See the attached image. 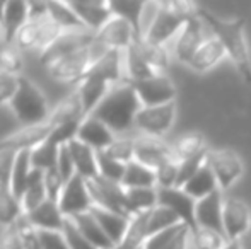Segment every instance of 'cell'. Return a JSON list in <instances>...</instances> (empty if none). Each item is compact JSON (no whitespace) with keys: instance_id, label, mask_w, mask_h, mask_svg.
<instances>
[{"instance_id":"cell-1","label":"cell","mask_w":251,"mask_h":249,"mask_svg":"<svg viewBox=\"0 0 251 249\" xmlns=\"http://www.w3.org/2000/svg\"><path fill=\"white\" fill-rule=\"evenodd\" d=\"M195 14L207 24L212 36L221 41L227 58L236 67L245 84L251 86V53L246 40V21L243 17L236 19H221L214 12L197 5Z\"/></svg>"},{"instance_id":"cell-2","label":"cell","mask_w":251,"mask_h":249,"mask_svg":"<svg viewBox=\"0 0 251 249\" xmlns=\"http://www.w3.org/2000/svg\"><path fill=\"white\" fill-rule=\"evenodd\" d=\"M140 110L142 103L132 82H120L109 89L91 114L108 125L116 135H126L135 130V118Z\"/></svg>"},{"instance_id":"cell-3","label":"cell","mask_w":251,"mask_h":249,"mask_svg":"<svg viewBox=\"0 0 251 249\" xmlns=\"http://www.w3.org/2000/svg\"><path fill=\"white\" fill-rule=\"evenodd\" d=\"M106 51L109 50L106 46H102L100 41H96V38H94V41L89 46L80 48V50L74 51V53L65 55V57L58 58V60L50 63L45 68H47L48 75L51 79H55L56 82L75 84L77 86Z\"/></svg>"},{"instance_id":"cell-4","label":"cell","mask_w":251,"mask_h":249,"mask_svg":"<svg viewBox=\"0 0 251 249\" xmlns=\"http://www.w3.org/2000/svg\"><path fill=\"white\" fill-rule=\"evenodd\" d=\"M9 108L16 116V120L21 121L23 125L47 121L51 113V108L43 91L29 77L24 75H21L19 89H17L14 99L10 101Z\"/></svg>"},{"instance_id":"cell-5","label":"cell","mask_w":251,"mask_h":249,"mask_svg":"<svg viewBox=\"0 0 251 249\" xmlns=\"http://www.w3.org/2000/svg\"><path fill=\"white\" fill-rule=\"evenodd\" d=\"M207 164L210 166L219 189L222 193L232 188L245 173V164L239 154L232 149H208Z\"/></svg>"},{"instance_id":"cell-6","label":"cell","mask_w":251,"mask_h":249,"mask_svg":"<svg viewBox=\"0 0 251 249\" xmlns=\"http://www.w3.org/2000/svg\"><path fill=\"white\" fill-rule=\"evenodd\" d=\"M176 101L159 106H142L135 118L137 133L164 138L171 132L176 120Z\"/></svg>"},{"instance_id":"cell-7","label":"cell","mask_w":251,"mask_h":249,"mask_svg":"<svg viewBox=\"0 0 251 249\" xmlns=\"http://www.w3.org/2000/svg\"><path fill=\"white\" fill-rule=\"evenodd\" d=\"M208 36H212L210 29L197 14L188 17L183 29L179 31L176 40L173 41V55H175V58L179 63L186 65L190 58L193 57V53L199 50V46Z\"/></svg>"},{"instance_id":"cell-8","label":"cell","mask_w":251,"mask_h":249,"mask_svg":"<svg viewBox=\"0 0 251 249\" xmlns=\"http://www.w3.org/2000/svg\"><path fill=\"white\" fill-rule=\"evenodd\" d=\"M86 181L94 206H101V208L111 210V212L130 217L128 210H126L125 188L122 186V183H115V181L104 180L101 176Z\"/></svg>"},{"instance_id":"cell-9","label":"cell","mask_w":251,"mask_h":249,"mask_svg":"<svg viewBox=\"0 0 251 249\" xmlns=\"http://www.w3.org/2000/svg\"><path fill=\"white\" fill-rule=\"evenodd\" d=\"M186 21H188V17L178 16V14H173L169 10L159 9L157 7L149 26L144 31L142 40L154 45H166L168 46L171 41L176 40V36L183 29Z\"/></svg>"},{"instance_id":"cell-10","label":"cell","mask_w":251,"mask_h":249,"mask_svg":"<svg viewBox=\"0 0 251 249\" xmlns=\"http://www.w3.org/2000/svg\"><path fill=\"white\" fill-rule=\"evenodd\" d=\"M157 205L173 210L179 217V220L188 226L192 234L199 230L195 217L197 200L192 198L183 188H157Z\"/></svg>"},{"instance_id":"cell-11","label":"cell","mask_w":251,"mask_h":249,"mask_svg":"<svg viewBox=\"0 0 251 249\" xmlns=\"http://www.w3.org/2000/svg\"><path fill=\"white\" fill-rule=\"evenodd\" d=\"M142 106H159V104L176 101V87L166 73H155L154 77L132 82Z\"/></svg>"},{"instance_id":"cell-12","label":"cell","mask_w":251,"mask_h":249,"mask_svg":"<svg viewBox=\"0 0 251 249\" xmlns=\"http://www.w3.org/2000/svg\"><path fill=\"white\" fill-rule=\"evenodd\" d=\"M58 206L65 217L80 215V213L89 212L94 206L89 188H87V181L80 174L75 173L65 183L58 200Z\"/></svg>"},{"instance_id":"cell-13","label":"cell","mask_w":251,"mask_h":249,"mask_svg":"<svg viewBox=\"0 0 251 249\" xmlns=\"http://www.w3.org/2000/svg\"><path fill=\"white\" fill-rule=\"evenodd\" d=\"M53 123L50 120L41 121V123H33V125H23L19 130L9 133L7 136L0 138V149H12L17 152L23 150H33L38 145L50 138L53 133Z\"/></svg>"},{"instance_id":"cell-14","label":"cell","mask_w":251,"mask_h":249,"mask_svg":"<svg viewBox=\"0 0 251 249\" xmlns=\"http://www.w3.org/2000/svg\"><path fill=\"white\" fill-rule=\"evenodd\" d=\"M222 224L227 241H239L251 229V210L248 203L236 196H226L222 205Z\"/></svg>"},{"instance_id":"cell-15","label":"cell","mask_w":251,"mask_h":249,"mask_svg":"<svg viewBox=\"0 0 251 249\" xmlns=\"http://www.w3.org/2000/svg\"><path fill=\"white\" fill-rule=\"evenodd\" d=\"M96 41H100L102 46L108 50H120L125 51L135 43L137 33L133 26L126 19L118 16H111L104 24L96 31Z\"/></svg>"},{"instance_id":"cell-16","label":"cell","mask_w":251,"mask_h":249,"mask_svg":"<svg viewBox=\"0 0 251 249\" xmlns=\"http://www.w3.org/2000/svg\"><path fill=\"white\" fill-rule=\"evenodd\" d=\"M94 31L91 29H70L65 31L55 43H51L45 51L40 53V62L43 67H48L50 63L56 62L58 58L65 57L69 53L80 50V48L89 46L94 41Z\"/></svg>"},{"instance_id":"cell-17","label":"cell","mask_w":251,"mask_h":249,"mask_svg":"<svg viewBox=\"0 0 251 249\" xmlns=\"http://www.w3.org/2000/svg\"><path fill=\"white\" fill-rule=\"evenodd\" d=\"M173 157L171 143L166 142L162 136L152 135H135V160L146 164V166L157 169L162 162Z\"/></svg>"},{"instance_id":"cell-18","label":"cell","mask_w":251,"mask_h":249,"mask_svg":"<svg viewBox=\"0 0 251 249\" xmlns=\"http://www.w3.org/2000/svg\"><path fill=\"white\" fill-rule=\"evenodd\" d=\"M222 205H224L222 191H215L197 202L195 217H197V224H199V229L200 227L201 229H212V230H217V232L224 234Z\"/></svg>"},{"instance_id":"cell-19","label":"cell","mask_w":251,"mask_h":249,"mask_svg":"<svg viewBox=\"0 0 251 249\" xmlns=\"http://www.w3.org/2000/svg\"><path fill=\"white\" fill-rule=\"evenodd\" d=\"M63 2L77 14V17L86 24V27H89L94 33L113 16L106 0H63Z\"/></svg>"},{"instance_id":"cell-20","label":"cell","mask_w":251,"mask_h":249,"mask_svg":"<svg viewBox=\"0 0 251 249\" xmlns=\"http://www.w3.org/2000/svg\"><path fill=\"white\" fill-rule=\"evenodd\" d=\"M226 57L227 55H226L221 41L215 36H208L199 46V50L193 53V57L188 60L186 67L197 73H207L214 67H217Z\"/></svg>"},{"instance_id":"cell-21","label":"cell","mask_w":251,"mask_h":249,"mask_svg":"<svg viewBox=\"0 0 251 249\" xmlns=\"http://www.w3.org/2000/svg\"><path fill=\"white\" fill-rule=\"evenodd\" d=\"M111 87L113 86L108 80H104L102 77L96 75V73H91V72H87V75L77 84L75 91L79 92L80 101H82L86 116H89V114L96 110L98 104L104 99V96L109 92Z\"/></svg>"},{"instance_id":"cell-22","label":"cell","mask_w":251,"mask_h":249,"mask_svg":"<svg viewBox=\"0 0 251 249\" xmlns=\"http://www.w3.org/2000/svg\"><path fill=\"white\" fill-rule=\"evenodd\" d=\"M115 136L116 133L93 114L84 118L79 126V133H77V138L93 147L94 150H104L115 140Z\"/></svg>"},{"instance_id":"cell-23","label":"cell","mask_w":251,"mask_h":249,"mask_svg":"<svg viewBox=\"0 0 251 249\" xmlns=\"http://www.w3.org/2000/svg\"><path fill=\"white\" fill-rule=\"evenodd\" d=\"M69 149L72 154L74 164H75L77 174L84 178V180H93V178L100 176V167H98V150L84 143L82 140L74 138L69 142Z\"/></svg>"},{"instance_id":"cell-24","label":"cell","mask_w":251,"mask_h":249,"mask_svg":"<svg viewBox=\"0 0 251 249\" xmlns=\"http://www.w3.org/2000/svg\"><path fill=\"white\" fill-rule=\"evenodd\" d=\"M91 213L96 217V220L100 222V226L102 227L108 237L113 241L115 246H120L125 239V234L128 230L130 226V217L122 215V213L111 212V210L101 208V206H93Z\"/></svg>"},{"instance_id":"cell-25","label":"cell","mask_w":251,"mask_h":249,"mask_svg":"<svg viewBox=\"0 0 251 249\" xmlns=\"http://www.w3.org/2000/svg\"><path fill=\"white\" fill-rule=\"evenodd\" d=\"M108 9L113 16H118L126 19L133 26L137 38H142V19L147 7L151 5V0H106Z\"/></svg>"},{"instance_id":"cell-26","label":"cell","mask_w":251,"mask_h":249,"mask_svg":"<svg viewBox=\"0 0 251 249\" xmlns=\"http://www.w3.org/2000/svg\"><path fill=\"white\" fill-rule=\"evenodd\" d=\"M27 219L40 230H62L67 217L62 213L58 203L47 200L40 206L26 213Z\"/></svg>"},{"instance_id":"cell-27","label":"cell","mask_w":251,"mask_h":249,"mask_svg":"<svg viewBox=\"0 0 251 249\" xmlns=\"http://www.w3.org/2000/svg\"><path fill=\"white\" fill-rule=\"evenodd\" d=\"M84 118H86V113H84L82 101H80L79 92L74 91L67 97H63L55 108H51L48 120L51 121L53 126H56L62 123H69V121H82Z\"/></svg>"},{"instance_id":"cell-28","label":"cell","mask_w":251,"mask_h":249,"mask_svg":"<svg viewBox=\"0 0 251 249\" xmlns=\"http://www.w3.org/2000/svg\"><path fill=\"white\" fill-rule=\"evenodd\" d=\"M70 219L75 222V226L79 227V230L94 244L98 249H115L116 246L113 244V241L108 237V234L102 230L100 222L96 220V217L89 212L80 213V215L70 217Z\"/></svg>"},{"instance_id":"cell-29","label":"cell","mask_w":251,"mask_h":249,"mask_svg":"<svg viewBox=\"0 0 251 249\" xmlns=\"http://www.w3.org/2000/svg\"><path fill=\"white\" fill-rule=\"evenodd\" d=\"M29 19L31 12L26 0H7L5 7H3L2 23L7 29V36H9L10 43L14 41V36L17 34V31Z\"/></svg>"},{"instance_id":"cell-30","label":"cell","mask_w":251,"mask_h":249,"mask_svg":"<svg viewBox=\"0 0 251 249\" xmlns=\"http://www.w3.org/2000/svg\"><path fill=\"white\" fill-rule=\"evenodd\" d=\"M186 193H188L192 198H195L197 202L205 196L212 195L215 191H221L219 189V184H217V180H215L214 173H212L210 166L207 162L199 169V173L192 178V180L186 181V184L183 186Z\"/></svg>"},{"instance_id":"cell-31","label":"cell","mask_w":251,"mask_h":249,"mask_svg":"<svg viewBox=\"0 0 251 249\" xmlns=\"http://www.w3.org/2000/svg\"><path fill=\"white\" fill-rule=\"evenodd\" d=\"M123 188H155L157 186V178L155 171L146 164L133 159L126 164L125 174L122 180Z\"/></svg>"},{"instance_id":"cell-32","label":"cell","mask_w":251,"mask_h":249,"mask_svg":"<svg viewBox=\"0 0 251 249\" xmlns=\"http://www.w3.org/2000/svg\"><path fill=\"white\" fill-rule=\"evenodd\" d=\"M171 149L173 157L181 162V160L192 159V157L199 156V154L207 152L208 147L205 145V136L200 132H188L179 136V138H176L171 143Z\"/></svg>"},{"instance_id":"cell-33","label":"cell","mask_w":251,"mask_h":249,"mask_svg":"<svg viewBox=\"0 0 251 249\" xmlns=\"http://www.w3.org/2000/svg\"><path fill=\"white\" fill-rule=\"evenodd\" d=\"M47 200L48 195H47V188H45V171L33 169L29 174V180H27L26 191H24L23 198H21L24 213L34 210L43 202H47Z\"/></svg>"},{"instance_id":"cell-34","label":"cell","mask_w":251,"mask_h":249,"mask_svg":"<svg viewBox=\"0 0 251 249\" xmlns=\"http://www.w3.org/2000/svg\"><path fill=\"white\" fill-rule=\"evenodd\" d=\"M128 215L147 212L157 206V186L155 188H125Z\"/></svg>"},{"instance_id":"cell-35","label":"cell","mask_w":251,"mask_h":249,"mask_svg":"<svg viewBox=\"0 0 251 249\" xmlns=\"http://www.w3.org/2000/svg\"><path fill=\"white\" fill-rule=\"evenodd\" d=\"M43 17H31L19 31L14 36L12 43L19 48L21 51H31L36 50L40 51V45H41V29H43Z\"/></svg>"},{"instance_id":"cell-36","label":"cell","mask_w":251,"mask_h":249,"mask_svg":"<svg viewBox=\"0 0 251 249\" xmlns=\"http://www.w3.org/2000/svg\"><path fill=\"white\" fill-rule=\"evenodd\" d=\"M155 70L147 63L142 53L139 51L137 45L133 43L128 50H125V75L128 82H137V80L149 79L155 75Z\"/></svg>"},{"instance_id":"cell-37","label":"cell","mask_w":251,"mask_h":249,"mask_svg":"<svg viewBox=\"0 0 251 249\" xmlns=\"http://www.w3.org/2000/svg\"><path fill=\"white\" fill-rule=\"evenodd\" d=\"M23 213V203L10 186H0V227L14 226Z\"/></svg>"},{"instance_id":"cell-38","label":"cell","mask_w":251,"mask_h":249,"mask_svg":"<svg viewBox=\"0 0 251 249\" xmlns=\"http://www.w3.org/2000/svg\"><path fill=\"white\" fill-rule=\"evenodd\" d=\"M135 45L139 48V51L142 53V57L146 58L147 63L155 70L157 73H164V70L168 68L169 60H171V53L169 48L166 45H154L149 43L146 40H135Z\"/></svg>"},{"instance_id":"cell-39","label":"cell","mask_w":251,"mask_h":249,"mask_svg":"<svg viewBox=\"0 0 251 249\" xmlns=\"http://www.w3.org/2000/svg\"><path fill=\"white\" fill-rule=\"evenodd\" d=\"M48 16H50L58 26H62L65 31L89 29L63 0H48Z\"/></svg>"},{"instance_id":"cell-40","label":"cell","mask_w":251,"mask_h":249,"mask_svg":"<svg viewBox=\"0 0 251 249\" xmlns=\"http://www.w3.org/2000/svg\"><path fill=\"white\" fill-rule=\"evenodd\" d=\"M149 212H140L130 217V226L125 234V239L120 244L122 248H142L147 241V224H149Z\"/></svg>"},{"instance_id":"cell-41","label":"cell","mask_w":251,"mask_h":249,"mask_svg":"<svg viewBox=\"0 0 251 249\" xmlns=\"http://www.w3.org/2000/svg\"><path fill=\"white\" fill-rule=\"evenodd\" d=\"M31 171H33V166H31V150H23L17 156L16 166H14L12 171V178H10V189H12L14 195L19 200L23 198L24 191H26Z\"/></svg>"},{"instance_id":"cell-42","label":"cell","mask_w":251,"mask_h":249,"mask_svg":"<svg viewBox=\"0 0 251 249\" xmlns=\"http://www.w3.org/2000/svg\"><path fill=\"white\" fill-rule=\"evenodd\" d=\"M58 150L60 145L51 140V135L48 140H45L41 145H38L36 149L31 150V166L33 169L47 171L50 167L56 166V160H58Z\"/></svg>"},{"instance_id":"cell-43","label":"cell","mask_w":251,"mask_h":249,"mask_svg":"<svg viewBox=\"0 0 251 249\" xmlns=\"http://www.w3.org/2000/svg\"><path fill=\"white\" fill-rule=\"evenodd\" d=\"M102 152H106L109 157L120 160L123 164H128L135 159V135H116L115 140L106 147Z\"/></svg>"},{"instance_id":"cell-44","label":"cell","mask_w":251,"mask_h":249,"mask_svg":"<svg viewBox=\"0 0 251 249\" xmlns=\"http://www.w3.org/2000/svg\"><path fill=\"white\" fill-rule=\"evenodd\" d=\"M178 224H183L179 220V217L176 215L173 210L166 208V206L157 205L155 208H152L149 212V224H147V234L154 236V234L161 232L164 229H169L173 226H178ZM147 237V239H149Z\"/></svg>"},{"instance_id":"cell-45","label":"cell","mask_w":251,"mask_h":249,"mask_svg":"<svg viewBox=\"0 0 251 249\" xmlns=\"http://www.w3.org/2000/svg\"><path fill=\"white\" fill-rule=\"evenodd\" d=\"M98 167H100V176L104 180L115 181V183H122L123 174H125L126 164L120 162V160L109 157L106 152L98 150Z\"/></svg>"},{"instance_id":"cell-46","label":"cell","mask_w":251,"mask_h":249,"mask_svg":"<svg viewBox=\"0 0 251 249\" xmlns=\"http://www.w3.org/2000/svg\"><path fill=\"white\" fill-rule=\"evenodd\" d=\"M23 67H24L23 51L14 43H9L5 48L0 50V70L14 73V75H21Z\"/></svg>"},{"instance_id":"cell-47","label":"cell","mask_w":251,"mask_h":249,"mask_svg":"<svg viewBox=\"0 0 251 249\" xmlns=\"http://www.w3.org/2000/svg\"><path fill=\"white\" fill-rule=\"evenodd\" d=\"M195 249H222L229 243L224 234L212 229H200L195 234H192Z\"/></svg>"},{"instance_id":"cell-48","label":"cell","mask_w":251,"mask_h":249,"mask_svg":"<svg viewBox=\"0 0 251 249\" xmlns=\"http://www.w3.org/2000/svg\"><path fill=\"white\" fill-rule=\"evenodd\" d=\"M62 232H63V236H65V239H67L69 249H98L89 239H87L86 236H84L82 232H80L79 227L75 226V222H74L70 217H67V219H65V224H63Z\"/></svg>"},{"instance_id":"cell-49","label":"cell","mask_w":251,"mask_h":249,"mask_svg":"<svg viewBox=\"0 0 251 249\" xmlns=\"http://www.w3.org/2000/svg\"><path fill=\"white\" fill-rule=\"evenodd\" d=\"M185 229H188V226L178 224V226H173V227H169V229L161 230V232L151 236L149 239L144 243V249H166Z\"/></svg>"},{"instance_id":"cell-50","label":"cell","mask_w":251,"mask_h":249,"mask_svg":"<svg viewBox=\"0 0 251 249\" xmlns=\"http://www.w3.org/2000/svg\"><path fill=\"white\" fill-rule=\"evenodd\" d=\"M16 227L19 230V236L23 239V244L26 249H41L40 246V229L33 226L26 213L19 217V220L16 222Z\"/></svg>"},{"instance_id":"cell-51","label":"cell","mask_w":251,"mask_h":249,"mask_svg":"<svg viewBox=\"0 0 251 249\" xmlns=\"http://www.w3.org/2000/svg\"><path fill=\"white\" fill-rule=\"evenodd\" d=\"M178 171H179V160L175 157L162 162L155 169V178H157V188H176L178 181Z\"/></svg>"},{"instance_id":"cell-52","label":"cell","mask_w":251,"mask_h":249,"mask_svg":"<svg viewBox=\"0 0 251 249\" xmlns=\"http://www.w3.org/2000/svg\"><path fill=\"white\" fill-rule=\"evenodd\" d=\"M19 79L21 75L0 70V106H9L10 101L14 99L19 89Z\"/></svg>"},{"instance_id":"cell-53","label":"cell","mask_w":251,"mask_h":249,"mask_svg":"<svg viewBox=\"0 0 251 249\" xmlns=\"http://www.w3.org/2000/svg\"><path fill=\"white\" fill-rule=\"evenodd\" d=\"M63 186H65V180H63L62 174H60L58 167L53 166L50 169L45 171V188H47L48 200L58 203L60 195H62V191H63Z\"/></svg>"},{"instance_id":"cell-54","label":"cell","mask_w":251,"mask_h":249,"mask_svg":"<svg viewBox=\"0 0 251 249\" xmlns=\"http://www.w3.org/2000/svg\"><path fill=\"white\" fill-rule=\"evenodd\" d=\"M19 152L12 149H0V186H10V178Z\"/></svg>"},{"instance_id":"cell-55","label":"cell","mask_w":251,"mask_h":249,"mask_svg":"<svg viewBox=\"0 0 251 249\" xmlns=\"http://www.w3.org/2000/svg\"><path fill=\"white\" fill-rule=\"evenodd\" d=\"M159 9L169 10L173 14H178L183 17H192L195 16L197 5L192 0H152Z\"/></svg>"},{"instance_id":"cell-56","label":"cell","mask_w":251,"mask_h":249,"mask_svg":"<svg viewBox=\"0 0 251 249\" xmlns=\"http://www.w3.org/2000/svg\"><path fill=\"white\" fill-rule=\"evenodd\" d=\"M80 123H82V121H69V123L56 125L55 128H53L51 140H55L58 145H63V143L72 142L74 138H77V133H79Z\"/></svg>"},{"instance_id":"cell-57","label":"cell","mask_w":251,"mask_h":249,"mask_svg":"<svg viewBox=\"0 0 251 249\" xmlns=\"http://www.w3.org/2000/svg\"><path fill=\"white\" fill-rule=\"evenodd\" d=\"M56 167H58L60 174H62V178L65 180V183L77 173L75 164H74V159H72V154H70V149H69V143H63V145H60Z\"/></svg>"},{"instance_id":"cell-58","label":"cell","mask_w":251,"mask_h":249,"mask_svg":"<svg viewBox=\"0 0 251 249\" xmlns=\"http://www.w3.org/2000/svg\"><path fill=\"white\" fill-rule=\"evenodd\" d=\"M41 249H69L62 230H40Z\"/></svg>"},{"instance_id":"cell-59","label":"cell","mask_w":251,"mask_h":249,"mask_svg":"<svg viewBox=\"0 0 251 249\" xmlns=\"http://www.w3.org/2000/svg\"><path fill=\"white\" fill-rule=\"evenodd\" d=\"M0 249H26L16 224L9 227H2V230H0Z\"/></svg>"},{"instance_id":"cell-60","label":"cell","mask_w":251,"mask_h":249,"mask_svg":"<svg viewBox=\"0 0 251 249\" xmlns=\"http://www.w3.org/2000/svg\"><path fill=\"white\" fill-rule=\"evenodd\" d=\"M31 17L48 16V0H26Z\"/></svg>"},{"instance_id":"cell-61","label":"cell","mask_w":251,"mask_h":249,"mask_svg":"<svg viewBox=\"0 0 251 249\" xmlns=\"http://www.w3.org/2000/svg\"><path fill=\"white\" fill-rule=\"evenodd\" d=\"M9 43L10 41H9V36H7V29H5V26H3L2 19H0V50L5 48Z\"/></svg>"},{"instance_id":"cell-62","label":"cell","mask_w":251,"mask_h":249,"mask_svg":"<svg viewBox=\"0 0 251 249\" xmlns=\"http://www.w3.org/2000/svg\"><path fill=\"white\" fill-rule=\"evenodd\" d=\"M239 244H241L243 249H251V229L239 239Z\"/></svg>"},{"instance_id":"cell-63","label":"cell","mask_w":251,"mask_h":249,"mask_svg":"<svg viewBox=\"0 0 251 249\" xmlns=\"http://www.w3.org/2000/svg\"><path fill=\"white\" fill-rule=\"evenodd\" d=\"M222 249H243V248H241V244H239V241H229Z\"/></svg>"},{"instance_id":"cell-64","label":"cell","mask_w":251,"mask_h":249,"mask_svg":"<svg viewBox=\"0 0 251 249\" xmlns=\"http://www.w3.org/2000/svg\"><path fill=\"white\" fill-rule=\"evenodd\" d=\"M115 249H144V246L142 248H122V246H116Z\"/></svg>"}]
</instances>
